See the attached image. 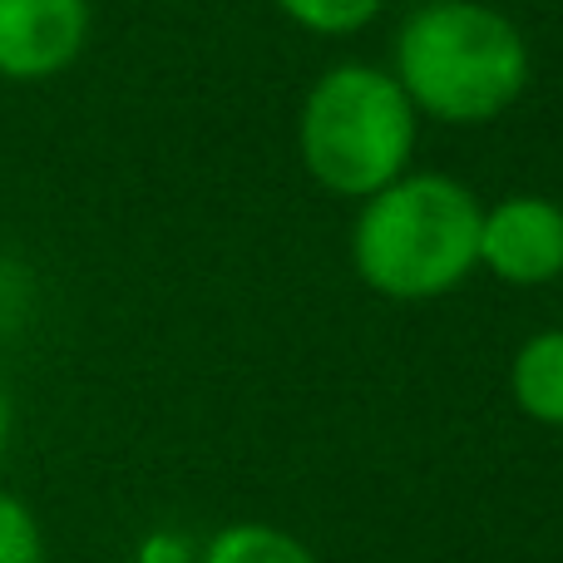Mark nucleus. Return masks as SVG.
Here are the masks:
<instances>
[{
    "label": "nucleus",
    "instance_id": "1",
    "mask_svg": "<svg viewBox=\"0 0 563 563\" xmlns=\"http://www.w3.org/2000/svg\"><path fill=\"white\" fill-rule=\"evenodd\" d=\"M475 188L450 174H400L396 184L361 198L351 228V267L376 297L435 301L479 267Z\"/></svg>",
    "mask_w": 563,
    "mask_h": 563
},
{
    "label": "nucleus",
    "instance_id": "2",
    "mask_svg": "<svg viewBox=\"0 0 563 563\" xmlns=\"http://www.w3.org/2000/svg\"><path fill=\"white\" fill-rule=\"evenodd\" d=\"M529 45L519 25L479 0H430L396 35V85L440 124H489L529 89Z\"/></svg>",
    "mask_w": 563,
    "mask_h": 563
},
{
    "label": "nucleus",
    "instance_id": "3",
    "mask_svg": "<svg viewBox=\"0 0 563 563\" xmlns=\"http://www.w3.org/2000/svg\"><path fill=\"white\" fill-rule=\"evenodd\" d=\"M416 104L376 65H336L307 89L297 114L301 168L336 198H371L416 154Z\"/></svg>",
    "mask_w": 563,
    "mask_h": 563
},
{
    "label": "nucleus",
    "instance_id": "4",
    "mask_svg": "<svg viewBox=\"0 0 563 563\" xmlns=\"http://www.w3.org/2000/svg\"><path fill=\"white\" fill-rule=\"evenodd\" d=\"M479 267L509 287L563 277V208L544 194H509L479 218Z\"/></svg>",
    "mask_w": 563,
    "mask_h": 563
},
{
    "label": "nucleus",
    "instance_id": "5",
    "mask_svg": "<svg viewBox=\"0 0 563 563\" xmlns=\"http://www.w3.org/2000/svg\"><path fill=\"white\" fill-rule=\"evenodd\" d=\"M89 0H0V75L49 79L79 59Z\"/></svg>",
    "mask_w": 563,
    "mask_h": 563
},
{
    "label": "nucleus",
    "instance_id": "6",
    "mask_svg": "<svg viewBox=\"0 0 563 563\" xmlns=\"http://www.w3.org/2000/svg\"><path fill=\"white\" fill-rule=\"evenodd\" d=\"M509 390H515V406L525 410L529 420L563 430V327L534 331V336L515 351Z\"/></svg>",
    "mask_w": 563,
    "mask_h": 563
},
{
    "label": "nucleus",
    "instance_id": "7",
    "mask_svg": "<svg viewBox=\"0 0 563 563\" xmlns=\"http://www.w3.org/2000/svg\"><path fill=\"white\" fill-rule=\"evenodd\" d=\"M203 563H321V559L311 554L297 534H287V529L257 525V519H238V525L213 534Z\"/></svg>",
    "mask_w": 563,
    "mask_h": 563
},
{
    "label": "nucleus",
    "instance_id": "8",
    "mask_svg": "<svg viewBox=\"0 0 563 563\" xmlns=\"http://www.w3.org/2000/svg\"><path fill=\"white\" fill-rule=\"evenodd\" d=\"M386 0H277V10L291 25L311 35H356L380 15Z\"/></svg>",
    "mask_w": 563,
    "mask_h": 563
},
{
    "label": "nucleus",
    "instance_id": "9",
    "mask_svg": "<svg viewBox=\"0 0 563 563\" xmlns=\"http://www.w3.org/2000/svg\"><path fill=\"white\" fill-rule=\"evenodd\" d=\"M40 525L15 495H0V563H40Z\"/></svg>",
    "mask_w": 563,
    "mask_h": 563
},
{
    "label": "nucleus",
    "instance_id": "10",
    "mask_svg": "<svg viewBox=\"0 0 563 563\" xmlns=\"http://www.w3.org/2000/svg\"><path fill=\"white\" fill-rule=\"evenodd\" d=\"M5 445H10V400L0 390V460H5Z\"/></svg>",
    "mask_w": 563,
    "mask_h": 563
}]
</instances>
